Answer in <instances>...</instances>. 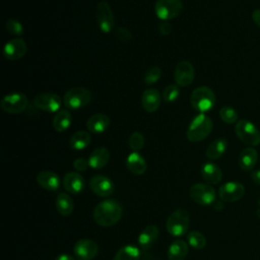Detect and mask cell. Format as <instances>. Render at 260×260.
Returning <instances> with one entry per match:
<instances>
[{"mask_svg": "<svg viewBox=\"0 0 260 260\" xmlns=\"http://www.w3.org/2000/svg\"><path fill=\"white\" fill-rule=\"evenodd\" d=\"M123 214V208L119 201L115 199H106L100 202L93 209L92 217L94 221L105 228L116 224Z\"/></svg>", "mask_w": 260, "mask_h": 260, "instance_id": "6da1fadb", "label": "cell"}, {"mask_svg": "<svg viewBox=\"0 0 260 260\" xmlns=\"http://www.w3.org/2000/svg\"><path fill=\"white\" fill-rule=\"evenodd\" d=\"M213 128L212 120L205 114L199 113L193 118L186 132V137L190 142H199L205 139Z\"/></svg>", "mask_w": 260, "mask_h": 260, "instance_id": "7a4b0ae2", "label": "cell"}, {"mask_svg": "<svg viewBox=\"0 0 260 260\" xmlns=\"http://www.w3.org/2000/svg\"><path fill=\"white\" fill-rule=\"evenodd\" d=\"M216 102V96L214 91L208 86H199L196 87L190 96V103L194 110L199 113L205 114L210 111Z\"/></svg>", "mask_w": 260, "mask_h": 260, "instance_id": "3957f363", "label": "cell"}, {"mask_svg": "<svg viewBox=\"0 0 260 260\" xmlns=\"http://www.w3.org/2000/svg\"><path fill=\"white\" fill-rule=\"evenodd\" d=\"M190 222L189 212L184 208H178L173 211L167 219L166 228L168 233L176 238L187 234Z\"/></svg>", "mask_w": 260, "mask_h": 260, "instance_id": "277c9868", "label": "cell"}, {"mask_svg": "<svg viewBox=\"0 0 260 260\" xmlns=\"http://www.w3.org/2000/svg\"><path fill=\"white\" fill-rule=\"evenodd\" d=\"M235 133L243 143L251 147L260 144V131L257 126L249 120H239L235 126Z\"/></svg>", "mask_w": 260, "mask_h": 260, "instance_id": "5b68a950", "label": "cell"}, {"mask_svg": "<svg viewBox=\"0 0 260 260\" xmlns=\"http://www.w3.org/2000/svg\"><path fill=\"white\" fill-rule=\"evenodd\" d=\"M91 101V92L84 87H72L63 96V104L68 110H79L87 106Z\"/></svg>", "mask_w": 260, "mask_h": 260, "instance_id": "8992f818", "label": "cell"}, {"mask_svg": "<svg viewBox=\"0 0 260 260\" xmlns=\"http://www.w3.org/2000/svg\"><path fill=\"white\" fill-rule=\"evenodd\" d=\"M28 105L27 96L19 91L10 92L4 95L0 102V108L8 114H21L23 113Z\"/></svg>", "mask_w": 260, "mask_h": 260, "instance_id": "52a82bcc", "label": "cell"}, {"mask_svg": "<svg viewBox=\"0 0 260 260\" xmlns=\"http://www.w3.org/2000/svg\"><path fill=\"white\" fill-rule=\"evenodd\" d=\"M181 0H156L154 13L162 21H168L179 16L183 11Z\"/></svg>", "mask_w": 260, "mask_h": 260, "instance_id": "ba28073f", "label": "cell"}, {"mask_svg": "<svg viewBox=\"0 0 260 260\" xmlns=\"http://www.w3.org/2000/svg\"><path fill=\"white\" fill-rule=\"evenodd\" d=\"M190 198L197 204L210 205L215 201V190L209 184L196 183L189 189Z\"/></svg>", "mask_w": 260, "mask_h": 260, "instance_id": "9c48e42d", "label": "cell"}, {"mask_svg": "<svg viewBox=\"0 0 260 260\" xmlns=\"http://www.w3.org/2000/svg\"><path fill=\"white\" fill-rule=\"evenodd\" d=\"M96 21L101 31L110 34L115 27V18L113 10L107 1H100L96 4Z\"/></svg>", "mask_w": 260, "mask_h": 260, "instance_id": "30bf717a", "label": "cell"}, {"mask_svg": "<svg viewBox=\"0 0 260 260\" xmlns=\"http://www.w3.org/2000/svg\"><path fill=\"white\" fill-rule=\"evenodd\" d=\"M32 105L38 110L48 113H57L60 111L62 100L57 93L42 92L34 98Z\"/></svg>", "mask_w": 260, "mask_h": 260, "instance_id": "8fae6325", "label": "cell"}, {"mask_svg": "<svg viewBox=\"0 0 260 260\" xmlns=\"http://www.w3.org/2000/svg\"><path fill=\"white\" fill-rule=\"evenodd\" d=\"M195 78V69L190 61L182 60L180 61L174 71V79L176 84L182 87L190 85Z\"/></svg>", "mask_w": 260, "mask_h": 260, "instance_id": "7c38bea8", "label": "cell"}, {"mask_svg": "<svg viewBox=\"0 0 260 260\" xmlns=\"http://www.w3.org/2000/svg\"><path fill=\"white\" fill-rule=\"evenodd\" d=\"M245 195V187L240 182H226L218 189V196L223 202H235Z\"/></svg>", "mask_w": 260, "mask_h": 260, "instance_id": "4fadbf2b", "label": "cell"}, {"mask_svg": "<svg viewBox=\"0 0 260 260\" xmlns=\"http://www.w3.org/2000/svg\"><path fill=\"white\" fill-rule=\"evenodd\" d=\"M73 253L78 260H91L98 255L99 246L90 239H81L74 244Z\"/></svg>", "mask_w": 260, "mask_h": 260, "instance_id": "5bb4252c", "label": "cell"}, {"mask_svg": "<svg viewBox=\"0 0 260 260\" xmlns=\"http://www.w3.org/2000/svg\"><path fill=\"white\" fill-rule=\"evenodd\" d=\"M27 51V46L24 40L14 38L8 41L3 48V56L9 61H16L21 59Z\"/></svg>", "mask_w": 260, "mask_h": 260, "instance_id": "9a60e30c", "label": "cell"}, {"mask_svg": "<svg viewBox=\"0 0 260 260\" xmlns=\"http://www.w3.org/2000/svg\"><path fill=\"white\" fill-rule=\"evenodd\" d=\"M89 187L91 191L100 197L110 196L115 189L112 180L103 175H94L91 177L89 180Z\"/></svg>", "mask_w": 260, "mask_h": 260, "instance_id": "2e32d148", "label": "cell"}, {"mask_svg": "<svg viewBox=\"0 0 260 260\" xmlns=\"http://www.w3.org/2000/svg\"><path fill=\"white\" fill-rule=\"evenodd\" d=\"M63 187L68 193L78 195L85 187L84 178L77 172H68L63 178Z\"/></svg>", "mask_w": 260, "mask_h": 260, "instance_id": "e0dca14e", "label": "cell"}, {"mask_svg": "<svg viewBox=\"0 0 260 260\" xmlns=\"http://www.w3.org/2000/svg\"><path fill=\"white\" fill-rule=\"evenodd\" d=\"M161 94L155 88H146L141 95L142 108L147 113H154L158 110L161 104Z\"/></svg>", "mask_w": 260, "mask_h": 260, "instance_id": "ac0fdd59", "label": "cell"}, {"mask_svg": "<svg viewBox=\"0 0 260 260\" xmlns=\"http://www.w3.org/2000/svg\"><path fill=\"white\" fill-rule=\"evenodd\" d=\"M111 120L108 115L103 113H96L91 115L85 123L86 129L89 133L92 134H101L105 132L110 126Z\"/></svg>", "mask_w": 260, "mask_h": 260, "instance_id": "d6986e66", "label": "cell"}, {"mask_svg": "<svg viewBox=\"0 0 260 260\" xmlns=\"http://www.w3.org/2000/svg\"><path fill=\"white\" fill-rule=\"evenodd\" d=\"M159 235V230L157 225L154 224H149L146 225L141 233L139 234L137 241H138V246L142 251L148 250L157 240Z\"/></svg>", "mask_w": 260, "mask_h": 260, "instance_id": "ffe728a7", "label": "cell"}, {"mask_svg": "<svg viewBox=\"0 0 260 260\" xmlns=\"http://www.w3.org/2000/svg\"><path fill=\"white\" fill-rule=\"evenodd\" d=\"M201 176L209 185L218 184L222 179V172L220 168L211 161H207L201 166Z\"/></svg>", "mask_w": 260, "mask_h": 260, "instance_id": "44dd1931", "label": "cell"}, {"mask_svg": "<svg viewBox=\"0 0 260 260\" xmlns=\"http://www.w3.org/2000/svg\"><path fill=\"white\" fill-rule=\"evenodd\" d=\"M38 184L45 190L56 191L60 187L59 176L52 171H42L37 175Z\"/></svg>", "mask_w": 260, "mask_h": 260, "instance_id": "7402d4cb", "label": "cell"}, {"mask_svg": "<svg viewBox=\"0 0 260 260\" xmlns=\"http://www.w3.org/2000/svg\"><path fill=\"white\" fill-rule=\"evenodd\" d=\"M126 168L130 173L136 176L143 175L147 169V165L145 159L139 152H131L128 154L126 158Z\"/></svg>", "mask_w": 260, "mask_h": 260, "instance_id": "603a6c76", "label": "cell"}, {"mask_svg": "<svg viewBox=\"0 0 260 260\" xmlns=\"http://www.w3.org/2000/svg\"><path fill=\"white\" fill-rule=\"evenodd\" d=\"M110 159V152L108 148L100 146L94 148L88 157V164L89 167L94 170H100L106 167Z\"/></svg>", "mask_w": 260, "mask_h": 260, "instance_id": "cb8c5ba5", "label": "cell"}, {"mask_svg": "<svg viewBox=\"0 0 260 260\" xmlns=\"http://www.w3.org/2000/svg\"><path fill=\"white\" fill-rule=\"evenodd\" d=\"M258 159V152L254 147L244 148L239 155V166L243 171H251L254 169Z\"/></svg>", "mask_w": 260, "mask_h": 260, "instance_id": "d4e9b609", "label": "cell"}, {"mask_svg": "<svg viewBox=\"0 0 260 260\" xmlns=\"http://www.w3.org/2000/svg\"><path fill=\"white\" fill-rule=\"evenodd\" d=\"M228 148V140L225 138H217L213 140L206 148L205 155L210 160L218 159Z\"/></svg>", "mask_w": 260, "mask_h": 260, "instance_id": "484cf974", "label": "cell"}, {"mask_svg": "<svg viewBox=\"0 0 260 260\" xmlns=\"http://www.w3.org/2000/svg\"><path fill=\"white\" fill-rule=\"evenodd\" d=\"M91 141V136L88 131L78 130L74 132L69 139V146L74 150H82L86 148Z\"/></svg>", "mask_w": 260, "mask_h": 260, "instance_id": "4316f807", "label": "cell"}, {"mask_svg": "<svg viewBox=\"0 0 260 260\" xmlns=\"http://www.w3.org/2000/svg\"><path fill=\"white\" fill-rule=\"evenodd\" d=\"M188 244L183 240L174 241L168 249L169 260H184L188 255Z\"/></svg>", "mask_w": 260, "mask_h": 260, "instance_id": "83f0119b", "label": "cell"}, {"mask_svg": "<svg viewBox=\"0 0 260 260\" xmlns=\"http://www.w3.org/2000/svg\"><path fill=\"white\" fill-rule=\"evenodd\" d=\"M53 127L57 132H64L66 131L71 123H72V116L68 110H60L56 113L55 117L53 118Z\"/></svg>", "mask_w": 260, "mask_h": 260, "instance_id": "f1b7e54d", "label": "cell"}, {"mask_svg": "<svg viewBox=\"0 0 260 260\" xmlns=\"http://www.w3.org/2000/svg\"><path fill=\"white\" fill-rule=\"evenodd\" d=\"M56 209L62 216L70 215L74 209V203L71 196L67 193H60L56 198Z\"/></svg>", "mask_w": 260, "mask_h": 260, "instance_id": "f546056e", "label": "cell"}, {"mask_svg": "<svg viewBox=\"0 0 260 260\" xmlns=\"http://www.w3.org/2000/svg\"><path fill=\"white\" fill-rule=\"evenodd\" d=\"M140 249L134 245H125L120 248L113 260H139Z\"/></svg>", "mask_w": 260, "mask_h": 260, "instance_id": "4dcf8cb0", "label": "cell"}, {"mask_svg": "<svg viewBox=\"0 0 260 260\" xmlns=\"http://www.w3.org/2000/svg\"><path fill=\"white\" fill-rule=\"evenodd\" d=\"M187 243L189 246H191L193 249L200 250L205 247L206 245V238L203 234H201L198 231H191L187 233Z\"/></svg>", "mask_w": 260, "mask_h": 260, "instance_id": "1f68e13d", "label": "cell"}, {"mask_svg": "<svg viewBox=\"0 0 260 260\" xmlns=\"http://www.w3.org/2000/svg\"><path fill=\"white\" fill-rule=\"evenodd\" d=\"M219 118L226 124H234L239 121V114L233 107L224 106L218 112Z\"/></svg>", "mask_w": 260, "mask_h": 260, "instance_id": "d6a6232c", "label": "cell"}, {"mask_svg": "<svg viewBox=\"0 0 260 260\" xmlns=\"http://www.w3.org/2000/svg\"><path fill=\"white\" fill-rule=\"evenodd\" d=\"M162 100L164 102L170 104V103H175L179 96H180V88L179 85L177 84H169L165 87L162 91Z\"/></svg>", "mask_w": 260, "mask_h": 260, "instance_id": "836d02e7", "label": "cell"}, {"mask_svg": "<svg viewBox=\"0 0 260 260\" xmlns=\"http://www.w3.org/2000/svg\"><path fill=\"white\" fill-rule=\"evenodd\" d=\"M144 136L142 135V133L138 132V131H134L130 137H129V140H128V144H129V147L135 151V152H138L139 150H141L144 146Z\"/></svg>", "mask_w": 260, "mask_h": 260, "instance_id": "e575fe53", "label": "cell"}, {"mask_svg": "<svg viewBox=\"0 0 260 260\" xmlns=\"http://www.w3.org/2000/svg\"><path fill=\"white\" fill-rule=\"evenodd\" d=\"M5 28L10 35L15 36V37L22 36L23 31H24L22 24L15 18L7 19L5 22Z\"/></svg>", "mask_w": 260, "mask_h": 260, "instance_id": "d590c367", "label": "cell"}, {"mask_svg": "<svg viewBox=\"0 0 260 260\" xmlns=\"http://www.w3.org/2000/svg\"><path fill=\"white\" fill-rule=\"evenodd\" d=\"M161 74H162V71L158 66H152L146 70L143 80L146 84L150 85V84H153L156 81H158Z\"/></svg>", "mask_w": 260, "mask_h": 260, "instance_id": "8d00e7d4", "label": "cell"}, {"mask_svg": "<svg viewBox=\"0 0 260 260\" xmlns=\"http://www.w3.org/2000/svg\"><path fill=\"white\" fill-rule=\"evenodd\" d=\"M116 38L122 42H128L132 38L131 31L126 27H117L114 31Z\"/></svg>", "mask_w": 260, "mask_h": 260, "instance_id": "74e56055", "label": "cell"}, {"mask_svg": "<svg viewBox=\"0 0 260 260\" xmlns=\"http://www.w3.org/2000/svg\"><path fill=\"white\" fill-rule=\"evenodd\" d=\"M88 167V159H85L84 157H78L73 161V168L77 172H84Z\"/></svg>", "mask_w": 260, "mask_h": 260, "instance_id": "f35d334b", "label": "cell"}, {"mask_svg": "<svg viewBox=\"0 0 260 260\" xmlns=\"http://www.w3.org/2000/svg\"><path fill=\"white\" fill-rule=\"evenodd\" d=\"M158 31L161 36H169L172 31V24L169 21H162L158 26Z\"/></svg>", "mask_w": 260, "mask_h": 260, "instance_id": "ab89813d", "label": "cell"}, {"mask_svg": "<svg viewBox=\"0 0 260 260\" xmlns=\"http://www.w3.org/2000/svg\"><path fill=\"white\" fill-rule=\"evenodd\" d=\"M251 16H252V20L254 21V23L260 27V9H255L252 12Z\"/></svg>", "mask_w": 260, "mask_h": 260, "instance_id": "60d3db41", "label": "cell"}, {"mask_svg": "<svg viewBox=\"0 0 260 260\" xmlns=\"http://www.w3.org/2000/svg\"><path fill=\"white\" fill-rule=\"evenodd\" d=\"M251 179L252 181L257 184V185H260V170H256V171H253L251 173Z\"/></svg>", "mask_w": 260, "mask_h": 260, "instance_id": "b9f144b4", "label": "cell"}, {"mask_svg": "<svg viewBox=\"0 0 260 260\" xmlns=\"http://www.w3.org/2000/svg\"><path fill=\"white\" fill-rule=\"evenodd\" d=\"M55 260H75V258L69 254H60L55 258Z\"/></svg>", "mask_w": 260, "mask_h": 260, "instance_id": "7bdbcfd3", "label": "cell"}, {"mask_svg": "<svg viewBox=\"0 0 260 260\" xmlns=\"http://www.w3.org/2000/svg\"><path fill=\"white\" fill-rule=\"evenodd\" d=\"M222 208H223V204H222L221 201H214V209L219 211Z\"/></svg>", "mask_w": 260, "mask_h": 260, "instance_id": "ee69618b", "label": "cell"}, {"mask_svg": "<svg viewBox=\"0 0 260 260\" xmlns=\"http://www.w3.org/2000/svg\"><path fill=\"white\" fill-rule=\"evenodd\" d=\"M256 214H257V216L260 218V208L257 210V212H256Z\"/></svg>", "mask_w": 260, "mask_h": 260, "instance_id": "f6af8a7d", "label": "cell"}, {"mask_svg": "<svg viewBox=\"0 0 260 260\" xmlns=\"http://www.w3.org/2000/svg\"><path fill=\"white\" fill-rule=\"evenodd\" d=\"M258 204H259V206H260V199H259V201H258Z\"/></svg>", "mask_w": 260, "mask_h": 260, "instance_id": "bcb514c9", "label": "cell"}]
</instances>
